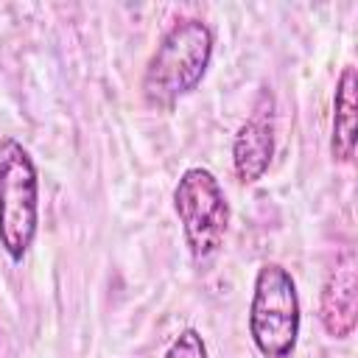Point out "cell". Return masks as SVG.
Segmentation results:
<instances>
[{
    "label": "cell",
    "mask_w": 358,
    "mask_h": 358,
    "mask_svg": "<svg viewBox=\"0 0 358 358\" xmlns=\"http://www.w3.org/2000/svg\"><path fill=\"white\" fill-rule=\"evenodd\" d=\"M173 207L196 263L210 260L221 246L229 227V204L221 182L207 168H187L173 190Z\"/></svg>",
    "instance_id": "277c9868"
},
{
    "label": "cell",
    "mask_w": 358,
    "mask_h": 358,
    "mask_svg": "<svg viewBox=\"0 0 358 358\" xmlns=\"http://www.w3.org/2000/svg\"><path fill=\"white\" fill-rule=\"evenodd\" d=\"M355 67H344L336 84V98H333V137H330V151L338 162H350L355 154Z\"/></svg>",
    "instance_id": "52a82bcc"
},
{
    "label": "cell",
    "mask_w": 358,
    "mask_h": 358,
    "mask_svg": "<svg viewBox=\"0 0 358 358\" xmlns=\"http://www.w3.org/2000/svg\"><path fill=\"white\" fill-rule=\"evenodd\" d=\"M39 224V179L31 154L14 137L0 143V246L22 260Z\"/></svg>",
    "instance_id": "3957f363"
},
{
    "label": "cell",
    "mask_w": 358,
    "mask_h": 358,
    "mask_svg": "<svg viewBox=\"0 0 358 358\" xmlns=\"http://www.w3.org/2000/svg\"><path fill=\"white\" fill-rule=\"evenodd\" d=\"M213 56V31L201 20L173 22L143 73V98L154 109H171L182 95L193 92Z\"/></svg>",
    "instance_id": "6da1fadb"
},
{
    "label": "cell",
    "mask_w": 358,
    "mask_h": 358,
    "mask_svg": "<svg viewBox=\"0 0 358 358\" xmlns=\"http://www.w3.org/2000/svg\"><path fill=\"white\" fill-rule=\"evenodd\" d=\"M274 157V112H271V95L260 92L252 117L238 129L232 140V168L235 176L243 185H252L263 179Z\"/></svg>",
    "instance_id": "5b68a950"
},
{
    "label": "cell",
    "mask_w": 358,
    "mask_h": 358,
    "mask_svg": "<svg viewBox=\"0 0 358 358\" xmlns=\"http://www.w3.org/2000/svg\"><path fill=\"white\" fill-rule=\"evenodd\" d=\"M249 336L263 358H288L299 338L296 282L280 263H263L249 302Z\"/></svg>",
    "instance_id": "7a4b0ae2"
},
{
    "label": "cell",
    "mask_w": 358,
    "mask_h": 358,
    "mask_svg": "<svg viewBox=\"0 0 358 358\" xmlns=\"http://www.w3.org/2000/svg\"><path fill=\"white\" fill-rule=\"evenodd\" d=\"M319 319L333 338H347L358 322V268L352 252H347L327 274L319 299Z\"/></svg>",
    "instance_id": "8992f818"
},
{
    "label": "cell",
    "mask_w": 358,
    "mask_h": 358,
    "mask_svg": "<svg viewBox=\"0 0 358 358\" xmlns=\"http://www.w3.org/2000/svg\"><path fill=\"white\" fill-rule=\"evenodd\" d=\"M165 358H207V344H204L199 330L187 327L173 338V344L168 347Z\"/></svg>",
    "instance_id": "ba28073f"
}]
</instances>
